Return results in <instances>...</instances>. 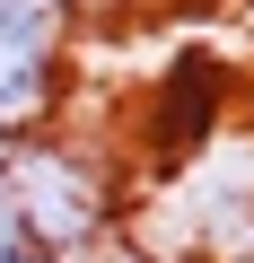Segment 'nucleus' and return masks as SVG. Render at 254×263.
<instances>
[{
  "instance_id": "1",
  "label": "nucleus",
  "mask_w": 254,
  "mask_h": 263,
  "mask_svg": "<svg viewBox=\"0 0 254 263\" xmlns=\"http://www.w3.org/2000/svg\"><path fill=\"white\" fill-rule=\"evenodd\" d=\"M62 105V27L44 0H0V141H35Z\"/></svg>"
}]
</instances>
